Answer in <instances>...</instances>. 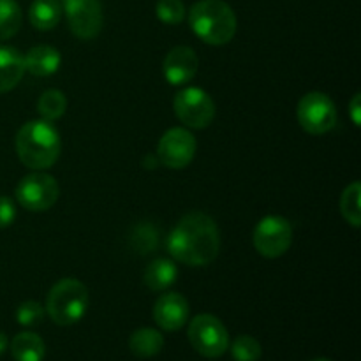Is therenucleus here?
I'll return each mask as SVG.
<instances>
[{
	"label": "nucleus",
	"instance_id": "1",
	"mask_svg": "<svg viewBox=\"0 0 361 361\" xmlns=\"http://www.w3.org/2000/svg\"><path fill=\"white\" fill-rule=\"evenodd\" d=\"M166 247L173 259L187 267H207L214 263L221 249L217 224L203 212H190L169 233Z\"/></svg>",
	"mask_w": 361,
	"mask_h": 361
},
{
	"label": "nucleus",
	"instance_id": "2",
	"mask_svg": "<svg viewBox=\"0 0 361 361\" xmlns=\"http://www.w3.org/2000/svg\"><path fill=\"white\" fill-rule=\"evenodd\" d=\"M62 141L51 122L30 120L16 134V154L23 166L35 171L48 169L59 161Z\"/></svg>",
	"mask_w": 361,
	"mask_h": 361
},
{
	"label": "nucleus",
	"instance_id": "3",
	"mask_svg": "<svg viewBox=\"0 0 361 361\" xmlns=\"http://www.w3.org/2000/svg\"><path fill=\"white\" fill-rule=\"evenodd\" d=\"M194 34L212 46L228 44L236 34V14L224 0H200L189 13Z\"/></svg>",
	"mask_w": 361,
	"mask_h": 361
},
{
	"label": "nucleus",
	"instance_id": "4",
	"mask_svg": "<svg viewBox=\"0 0 361 361\" xmlns=\"http://www.w3.org/2000/svg\"><path fill=\"white\" fill-rule=\"evenodd\" d=\"M44 310L59 326L76 324L88 310V289L76 279H62L49 289Z\"/></svg>",
	"mask_w": 361,
	"mask_h": 361
},
{
	"label": "nucleus",
	"instance_id": "5",
	"mask_svg": "<svg viewBox=\"0 0 361 361\" xmlns=\"http://www.w3.org/2000/svg\"><path fill=\"white\" fill-rule=\"evenodd\" d=\"M190 345L204 358H219L229 348V334L224 323L212 314L194 317L187 331Z\"/></svg>",
	"mask_w": 361,
	"mask_h": 361
},
{
	"label": "nucleus",
	"instance_id": "6",
	"mask_svg": "<svg viewBox=\"0 0 361 361\" xmlns=\"http://www.w3.org/2000/svg\"><path fill=\"white\" fill-rule=\"evenodd\" d=\"M175 115L190 129H207L215 118V102L208 92L200 87L183 88L173 101Z\"/></svg>",
	"mask_w": 361,
	"mask_h": 361
},
{
	"label": "nucleus",
	"instance_id": "7",
	"mask_svg": "<svg viewBox=\"0 0 361 361\" xmlns=\"http://www.w3.org/2000/svg\"><path fill=\"white\" fill-rule=\"evenodd\" d=\"M296 116L303 130L321 136L330 133L337 123V108L323 92H309L300 99Z\"/></svg>",
	"mask_w": 361,
	"mask_h": 361
},
{
	"label": "nucleus",
	"instance_id": "8",
	"mask_svg": "<svg viewBox=\"0 0 361 361\" xmlns=\"http://www.w3.org/2000/svg\"><path fill=\"white\" fill-rule=\"evenodd\" d=\"M257 252L268 259L284 256L293 243V228L288 219L281 215H268L257 222L252 235Z\"/></svg>",
	"mask_w": 361,
	"mask_h": 361
},
{
	"label": "nucleus",
	"instance_id": "9",
	"mask_svg": "<svg viewBox=\"0 0 361 361\" xmlns=\"http://www.w3.org/2000/svg\"><path fill=\"white\" fill-rule=\"evenodd\" d=\"M60 189L51 175L35 171L23 176L16 187L18 203L28 212H46L59 201Z\"/></svg>",
	"mask_w": 361,
	"mask_h": 361
},
{
	"label": "nucleus",
	"instance_id": "10",
	"mask_svg": "<svg viewBox=\"0 0 361 361\" xmlns=\"http://www.w3.org/2000/svg\"><path fill=\"white\" fill-rule=\"evenodd\" d=\"M196 137L183 127H173L162 134L157 145V159L169 169H183L196 155Z\"/></svg>",
	"mask_w": 361,
	"mask_h": 361
},
{
	"label": "nucleus",
	"instance_id": "11",
	"mask_svg": "<svg viewBox=\"0 0 361 361\" xmlns=\"http://www.w3.org/2000/svg\"><path fill=\"white\" fill-rule=\"evenodd\" d=\"M66 9L67 23L76 37L88 41L97 37L102 28V7L99 0H60Z\"/></svg>",
	"mask_w": 361,
	"mask_h": 361
},
{
	"label": "nucleus",
	"instance_id": "12",
	"mask_svg": "<svg viewBox=\"0 0 361 361\" xmlns=\"http://www.w3.org/2000/svg\"><path fill=\"white\" fill-rule=\"evenodd\" d=\"M189 302L180 293H166L155 302L154 319L164 331H176L189 321Z\"/></svg>",
	"mask_w": 361,
	"mask_h": 361
},
{
	"label": "nucleus",
	"instance_id": "13",
	"mask_svg": "<svg viewBox=\"0 0 361 361\" xmlns=\"http://www.w3.org/2000/svg\"><path fill=\"white\" fill-rule=\"evenodd\" d=\"M197 67H200V60H197L196 51L192 48L175 46L166 55L164 63H162V73L169 83L178 87V85H185L190 80H194Z\"/></svg>",
	"mask_w": 361,
	"mask_h": 361
},
{
	"label": "nucleus",
	"instance_id": "14",
	"mask_svg": "<svg viewBox=\"0 0 361 361\" xmlns=\"http://www.w3.org/2000/svg\"><path fill=\"white\" fill-rule=\"evenodd\" d=\"M25 59V71H28L30 74L39 78L51 76L59 71L60 62H62V56H60L59 49L53 48L48 44H39L34 48L28 49Z\"/></svg>",
	"mask_w": 361,
	"mask_h": 361
},
{
	"label": "nucleus",
	"instance_id": "15",
	"mask_svg": "<svg viewBox=\"0 0 361 361\" xmlns=\"http://www.w3.org/2000/svg\"><path fill=\"white\" fill-rule=\"evenodd\" d=\"M25 74V59L13 46H0V94L13 90Z\"/></svg>",
	"mask_w": 361,
	"mask_h": 361
},
{
	"label": "nucleus",
	"instance_id": "16",
	"mask_svg": "<svg viewBox=\"0 0 361 361\" xmlns=\"http://www.w3.org/2000/svg\"><path fill=\"white\" fill-rule=\"evenodd\" d=\"M176 277H178V268H176L175 261L159 257L147 267L143 282L152 291H164L169 286L175 284Z\"/></svg>",
	"mask_w": 361,
	"mask_h": 361
},
{
	"label": "nucleus",
	"instance_id": "17",
	"mask_svg": "<svg viewBox=\"0 0 361 361\" xmlns=\"http://www.w3.org/2000/svg\"><path fill=\"white\" fill-rule=\"evenodd\" d=\"M63 7L60 0H34L28 11L32 27L37 30H51L62 20Z\"/></svg>",
	"mask_w": 361,
	"mask_h": 361
},
{
	"label": "nucleus",
	"instance_id": "18",
	"mask_svg": "<svg viewBox=\"0 0 361 361\" xmlns=\"http://www.w3.org/2000/svg\"><path fill=\"white\" fill-rule=\"evenodd\" d=\"M129 348L134 356L141 360H148L157 356L164 348V337L154 328H140L129 338Z\"/></svg>",
	"mask_w": 361,
	"mask_h": 361
},
{
	"label": "nucleus",
	"instance_id": "19",
	"mask_svg": "<svg viewBox=\"0 0 361 361\" xmlns=\"http://www.w3.org/2000/svg\"><path fill=\"white\" fill-rule=\"evenodd\" d=\"M11 355L16 361H42L46 345L34 331H21L11 341Z\"/></svg>",
	"mask_w": 361,
	"mask_h": 361
},
{
	"label": "nucleus",
	"instance_id": "20",
	"mask_svg": "<svg viewBox=\"0 0 361 361\" xmlns=\"http://www.w3.org/2000/svg\"><path fill=\"white\" fill-rule=\"evenodd\" d=\"M66 109H67L66 95H63V92L56 90V88L46 90L37 101V111L39 115L42 116V120H46V122L59 120L60 116L66 113Z\"/></svg>",
	"mask_w": 361,
	"mask_h": 361
},
{
	"label": "nucleus",
	"instance_id": "21",
	"mask_svg": "<svg viewBox=\"0 0 361 361\" xmlns=\"http://www.w3.org/2000/svg\"><path fill=\"white\" fill-rule=\"evenodd\" d=\"M21 27V9L16 0H0V41L14 37Z\"/></svg>",
	"mask_w": 361,
	"mask_h": 361
},
{
	"label": "nucleus",
	"instance_id": "22",
	"mask_svg": "<svg viewBox=\"0 0 361 361\" xmlns=\"http://www.w3.org/2000/svg\"><path fill=\"white\" fill-rule=\"evenodd\" d=\"M159 245V231L152 222H141L134 226L130 233V247L137 254L154 252Z\"/></svg>",
	"mask_w": 361,
	"mask_h": 361
},
{
	"label": "nucleus",
	"instance_id": "23",
	"mask_svg": "<svg viewBox=\"0 0 361 361\" xmlns=\"http://www.w3.org/2000/svg\"><path fill=\"white\" fill-rule=\"evenodd\" d=\"M360 196H361L360 182H353L351 185L345 187V190L342 192V197H341L342 215H344L345 221H348L351 226H355V228H360L361 226Z\"/></svg>",
	"mask_w": 361,
	"mask_h": 361
},
{
	"label": "nucleus",
	"instance_id": "24",
	"mask_svg": "<svg viewBox=\"0 0 361 361\" xmlns=\"http://www.w3.org/2000/svg\"><path fill=\"white\" fill-rule=\"evenodd\" d=\"M231 356L235 361H259L263 356V348L259 342L250 335H240L233 341Z\"/></svg>",
	"mask_w": 361,
	"mask_h": 361
},
{
	"label": "nucleus",
	"instance_id": "25",
	"mask_svg": "<svg viewBox=\"0 0 361 361\" xmlns=\"http://www.w3.org/2000/svg\"><path fill=\"white\" fill-rule=\"evenodd\" d=\"M155 13L162 23L178 25L185 18V7L182 0H159Z\"/></svg>",
	"mask_w": 361,
	"mask_h": 361
},
{
	"label": "nucleus",
	"instance_id": "26",
	"mask_svg": "<svg viewBox=\"0 0 361 361\" xmlns=\"http://www.w3.org/2000/svg\"><path fill=\"white\" fill-rule=\"evenodd\" d=\"M44 307L39 302H34V300H28V302H23L16 310V321L21 324V326H35V324L42 323L44 319Z\"/></svg>",
	"mask_w": 361,
	"mask_h": 361
},
{
	"label": "nucleus",
	"instance_id": "27",
	"mask_svg": "<svg viewBox=\"0 0 361 361\" xmlns=\"http://www.w3.org/2000/svg\"><path fill=\"white\" fill-rule=\"evenodd\" d=\"M16 219V207L13 200L7 196H0V229L9 228Z\"/></svg>",
	"mask_w": 361,
	"mask_h": 361
},
{
	"label": "nucleus",
	"instance_id": "28",
	"mask_svg": "<svg viewBox=\"0 0 361 361\" xmlns=\"http://www.w3.org/2000/svg\"><path fill=\"white\" fill-rule=\"evenodd\" d=\"M349 109H351V118H353V123H355L356 127L360 126L361 122V95L360 94H355V97H353L351 104H349Z\"/></svg>",
	"mask_w": 361,
	"mask_h": 361
},
{
	"label": "nucleus",
	"instance_id": "29",
	"mask_svg": "<svg viewBox=\"0 0 361 361\" xmlns=\"http://www.w3.org/2000/svg\"><path fill=\"white\" fill-rule=\"evenodd\" d=\"M7 344H9V341H7L6 334H4V331H0V355H2V353L6 351Z\"/></svg>",
	"mask_w": 361,
	"mask_h": 361
},
{
	"label": "nucleus",
	"instance_id": "30",
	"mask_svg": "<svg viewBox=\"0 0 361 361\" xmlns=\"http://www.w3.org/2000/svg\"><path fill=\"white\" fill-rule=\"evenodd\" d=\"M312 361H331V360H328V358H316V360H312Z\"/></svg>",
	"mask_w": 361,
	"mask_h": 361
}]
</instances>
